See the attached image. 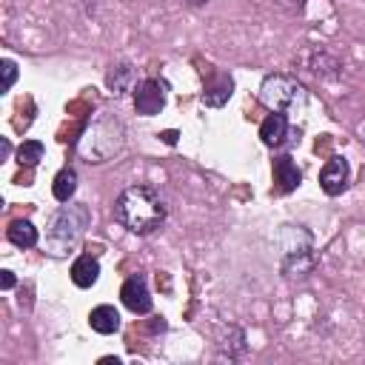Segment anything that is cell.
I'll list each match as a JSON object with an SVG mask.
<instances>
[{
  "mask_svg": "<svg viewBox=\"0 0 365 365\" xmlns=\"http://www.w3.org/2000/svg\"><path fill=\"white\" fill-rule=\"evenodd\" d=\"M106 86H108V91H111L114 97H125L128 91H134V88H137V74H134L131 63H117V66H111L108 74H106Z\"/></svg>",
  "mask_w": 365,
  "mask_h": 365,
  "instance_id": "ba28073f",
  "label": "cell"
},
{
  "mask_svg": "<svg viewBox=\"0 0 365 365\" xmlns=\"http://www.w3.org/2000/svg\"><path fill=\"white\" fill-rule=\"evenodd\" d=\"M43 151H46V148H43L40 140H23V143L17 145V163L31 168V165H37V163L43 160Z\"/></svg>",
  "mask_w": 365,
  "mask_h": 365,
  "instance_id": "e0dca14e",
  "label": "cell"
},
{
  "mask_svg": "<svg viewBox=\"0 0 365 365\" xmlns=\"http://www.w3.org/2000/svg\"><path fill=\"white\" fill-rule=\"evenodd\" d=\"M348 177H351V168H348V160L345 157H331L322 171H319V185L328 197H336L348 188Z\"/></svg>",
  "mask_w": 365,
  "mask_h": 365,
  "instance_id": "52a82bcc",
  "label": "cell"
},
{
  "mask_svg": "<svg viewBox=\"0 0 365 365\" xmlns=\"http://www.w3.org/2000/svg\"><path fill=\"white\" fill-rule=\"evenodd\" d=\"M120 299L123 305L131 311V314H148L151 311V294H148V285H145V277L143 274H134L123 282L120 288Z\"/></svg>",
  "mask_w": 365,
  "mask_h": 365,
  "instance_id": "8992f818",
  "label": "cell"
},
{
  "mask_svg": "<svg viewBox=\"0 0 365 365\" xmlns=\"http://www.w3.org/2000/svg\"><path fill=\"white\" fill-rule=\"evenodd\" d=\"M259 100L271 111H299L308 100V91L302 83L285 74H268L259 86Z\"/></svg>",
  "mask_w": 365,
  "mask_h": 365,
  "instance_id": "277c9868",
  "label": "cell"
},
{
  "mask_svg": "<svg viewBox=\"0 0 365 365\" xmlns=\"http://www.w3.org/2000/svg\"><path fill=\"white\" fill-rule=\"evenodd\" d=\"M88 325L97 331V334H117L120 331V314H117V308L114 305H97V308H91V314H88Z\"/></svg>",
  "mask_w": 365,
  "mask_h": 365,
  "instance_id": "7c38bea8",
  "label": "cell"
},
{
  "mask_svg": "<svg viewBox=\"0 0 365 365\" xmlns=\"http://www.w3.org/2000/svg\"><path fill=\"white\" fill-rule=\"evenodd\" d=\"M259 137H262V143L271 145V148L282 145L285 137H288V117H285L282 111L268 114V117L262 120V125H259Z\"/></svg>",
  "mask_w": 365,
  "mask_h": 365,
  "instance_id": "30bf717a",
  "label": "cell"
},
{
  "mask_svg": "<svg viewBox=\"0 0 365 365\" xmlns=\"http://www.w3.org/2000/svg\"><path fill=\"white\" fill-rule=\"evenodd\" d=\"M231 91H234V83H231V77H217L205 91H202V103L205 106H214V108H220V106H225L228 103V97H231Z\"/></svg>",
  "mask_w": 365,
  "mask_h": 365,
  "instance_id": "5bb4252c",
  "label": "cell"
},
{
  "mask_svg": "<svg viewBox=\"0 0 365 365\" xmlns=\"http://www.w3.org/2000/svg\"><path fill=\"white\" fill-rule=\"evenodd\" d=\"M0 68H3V91H9L14 86V80H17V63L14 60H3Z\"/></svg>",
  "mask_w": 365,
  "mask_h": 365,
  "instance_id": "ac0fdd59",
  "label": "cell"
},
{
  "mask_svg": "<svg viewBox=\"0 0 365 365\" xmlns=\"http://www.w3.org/2000/svg\"><path fill=\"white\" fill-rule=\"evenodd\" d=\"M282 268L288 277H308L311 268H314V254L305 251V254H291V257H282Z\"/></svg>",
  "mask_w": 365,
  "mask_h": 365,
  "instance_id": "2e32d148",
  "label": "cell"
},
{
  "mask_svg": "<svg viewBox=\"0 0 365 365\" xmlns=\"http://www.w3.org/2000/svg\"><path fill=\"white\" fill-rule=\"evenodd\" d=\"M120 145H123V123L114 114L103 111L88 125V131L80 137V145L77 148H80V154L88 163H106L111 154L120 151Z\"/></svg>",
  "mask_w": 365,
  "mask_h": 365,
  "instance_id": "3957f363",
  "label": "cell"
},
{
  "mask_svg": "<svg viewBox=\"0 0 365 365\" xmlns=\"http://www.w3.org/2000/svg\"><path fill=\"white\" fill-rule=\"evenodd\" d=\"M3 277H0V288L3 291H9V288H14V274L11 271H0Z\"/></svg>",
  "mask_w": 365,
  "mask_h": 365,
  "instance_id": "ffe728a7",
  "label": "cell"
},
{
  "mask_svg": "<svg viewBox=\"0 0 365 365\" xmlns=\"http://www.w3.org/2000/svg\"><path fill=\"white\" fill-rule=\"evenodd\" d=\"M163 140H165V143H171V145H174V143H177V131H165V134H163Z\"/></svg>",
  "mask_w": 365,
  "mask_h": 365,
  "instance_id": "44dd1931",
  "label": "cell"
},
{
  "mask_svg": "<svg viewBox=\"0 0 365 365\" xmlns=\"http://www.w3.org/2000/svg\"><path fill=\"white\" fill-rule=\"evenodd\" d=\"M88 225V208L86 205H60L48 222H46V248L54 257L68 254V248L77 245Z\"/></svg>",
  "mask_w": 365,
  "mask_h": 365,
  "instance_id": "7a4b0ae2",
  "label": "cell"
},
{
  "mask_svg": "<svg viewBox=\"0 0 365 365\" xmlns=\"http://www.w3.org/2000/svg\"><path fill=\"white\" fill-rule=\"evenodd\" d=\"M6 237L11 245L17 248H34L37 245V228L29 222V220H14L9 228H6Z\"/></svg>",
  "mask_w": 365,
  "mask_h": 365,
  "instance_id": "4fadbf2b",
  "label": "cell"
},
{
  "mask_svg": "<svg viewBox=\"0 0 365 365\" xmlns=\"http://www.w3.org/2000/svg\"><path fill=\"white\" fill-rule=\"evenodd\" d=\"M274 182H277V191H282V194H291L302 182V171L297 168V163L288 154L274 160Z\"/></svg>",
  "mask_w": 365,
  "mask_h": 365,
  "instance_id": "9c48e42d",
  "label": "cell"
},
{
  "mask_svg": "<svg viewBox=\"0 0 365 365\" xmlns=\"http://www.w3.org/2000/svg\"><path fill=\"white\" fill-rule=\"evenodd\" d=\"M302 3H305V0H277V6H279V9H285V11H299V9H302Z\"/></svg>",
  "mask_w": 365,
  "mask_h": 365,
  "instance_id": "d6986e66",
  "label": "cell"
},
{
  "mask_svg": "<svg viewBox=\"0 0 365 365\" xmlns=\"http://www.w3.org/2000/svg\"><path fill=\"white\" fill-rule=\"evenodd\" d=\"M74 191H77V171H74V168H63V171H57L54 185H51L54 200H57V202H68V200L74 197Z\"/></svg>",
  "mask_w": 365,
  "mask_h": 365,
  "instance_id": "9a60e30c",
  "label": "cell"
},
{
  "mask_svg": "<svg viewBox=\"0 0 365 365\" xmlns=\"http://www.w3.org/2000/svg\"><path fill=\"white\" fill-rule=\"evenodd\" d=\"M356 134H359V140H362V143H365V120H362V123H359V125H356Z\"/></svg>",
  "mask_w": 365,
  "mask_h": 365,
  "instance_id": "7402d4cb",
  "label": "cell"
},
{
  "mask_svg": "<svg viewBox=\"0 0 365 365\" xmlns=\"http://www.w3.org/2000/svg\"><path fill=\"white\" fill-rule=\"evenodd\" d=\"M165 214H168V208H165L163 194L145 182L123 188L120 197L114 200V220L140 237L154 234L165 222Z\"/></svg>",
  "mask_w": 365,
  "mask_h": 365,
  "instance_id": "6da1fadb",
  "label": "cell"
},
{
  "mask_svg": "<svg viewBox=\"0 0 365 365\" xmlns=\"http://www.w3.org/2000/svg\"><path fill=\"white\" fill-rule=\"evenodd\" d=\"M97 277H100V262H97V257L80 254V257L74 259V265H71V282H74L77 288H91V285L97 282Z\"/></svg>",
  "mask_w": 365,
  "mask_h": 365,
  "instance_id": "8fae6325",
  "label": "cell"
},
{
  "mask_svg": "<svg viewBox=\"0 0 365 365\" xmlns=\"http://www.w3.org/2000/svg\"><path fill=\"white\" fill-rule=\"evenodd\" d=\"M165 91H168L165 80H157V77L140 80L137 88H134V108H137V114H143V117L160 114L163 106H165Z\"/></svg>",
  "mask_w": 365,
  "mask_h": 365,
  "instance_id": "5b68a950",
  "label": "cell"
}]
</instances>
